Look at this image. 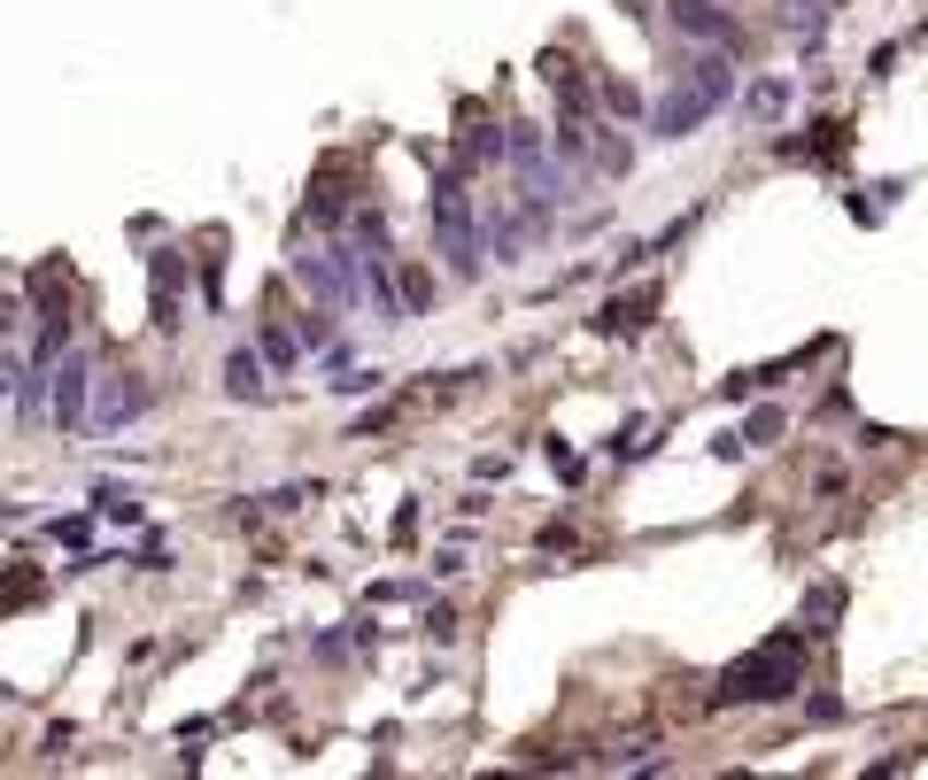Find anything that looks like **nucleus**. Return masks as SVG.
<instances>
[{"label":"nucleus","mask_w":928,"mask_h":780,"mask_svg":"<svg viewBox=\"0 0 928 780\" xmlns=\"http://www.w3.org/2000/svg\"><path fill=\"white\" fill-rule=\"evenodd\" d=\"M86 379H94L86 356H70V364L55 371V394H47V402H55V425H86Z\"/></svg>","instance_id":"obj_5"},{"label":"nucleus","mask_w":928,"mask_h":780,"mask_svg":"<svg viewBox=\"0 0 928 780\" xmlns=\"http://www.w3.org/2000/svg\"><path fill=\"white\" fill-rule=\"evenodd\" d=\"M750 441H782V410H758L750 417Z\"/></svg>","instance_id":"obj_12"},{"label":"nucleus","mask_w":928,"mask_h":780,"mask_svg":"<svg viewBox=\"0 0 928 780\" xmlns=\"http://www.w3.org/2000/svg\"><path fill=\"white\" fill-rule=\"evenodd\" d=\"M140 410H147V387H140L132 371H109V387H101V402H94L86 417H94V432H117V425H132Z\"/></svg>","instance_id":"obj_4"},{"label":"nucleus","mask_w":928,"mask_h":780,"mask_svg":"<svg viewBox=\"0 0 928 780\" xmlns=\"http://www.w3.org/2000/svg\"><path fill=\"white\" fill-rule=\"evenodd\" d=\"M805 687V634H774L758 642L750 657H735L712 687V704H782Z\"/></svg>","instance_id":"obj_1"},{"label":"nucleus","mask_w":928,"mask_h":780,"mask_svg":"<svg viewBox=\"0 0 928 780\" xmlns=\"http://www.w3.org/2000/svg\"><path fill=\"white\" fill-rule=\"evenodd\" d=\"M604 101H612V109H619V117H642V101H635V85H619V77H612V85H604Z\"/></svg>","instance_id":"obj_11"},{"label":"nucleus","mask_w":928,"mask_h":780,"mask_svg":"<svg viewBox=\"0 0 928 780\" xmlns=\"http://www.w3.org/2000/svg\"><path fill=\"white\" fill-rule=\"evenodd\" d=\"M225 394L232 402H264V356H232L225 364Z\"/></svg>","instance_id":"obj_7"},{"label":"nucleus","mask_w":928,"mask_h":780,"mask_svg":"<svg viewBox=\"0 0 928 780\" xmlns=\"http://www.w3.org/2000/svg\"><path fill=\"white\" fill-rule=\"evenodd\" d=\"M673 16H682V32H697V39H720V47H735V24L712 9V0H673Z\"/></svg>","instance_id":"obj_6"},{"label":"nucleus","mask_w":928,"mask_h":780,"mask_svg":"<svg viewBox=\"0 0 928 780\" xmlns=\"http://www.w3.org/2000/svg\"><path fill=\"white\" fill-rule=\"evenodd\" d=\"M256 356H264L272 371H287V364H294V332H279V325H264V340H256Z\"/></svg>","instance_id":"obj_8"},{"label":"nucleus","mask_w":928,"mask_h":780,"mask_svg":"<svg viewBox=\"0 0 928 780\" xmlns=\"http://www.w3.org/2000/svg\"><path fill=\"white\" fill-rule=\"evenodd\" d=\"M782 109H790V85H782V77H767V85L750 94V117H782Z\"/></svg>","instance_id":"obj_10"},{"label":"nucleus","mask_w":928,"mask_h":780,"mask_svg":"<svg viewBox=\"0 0 928 780\" xmlns=\"http://www.w3.org/2000/svg\"><path fill=\"white\" fill-rule=\"evenodd\" d=\"M727 94H735V62H727V54H697V62L682 70V85H673V94L650 109V132H658V139H689Z\"/></svg>","instance_id":"obj_2"},{"label":"nucleus","mask_w":928,"mask_h":780,"mask_svg":"<svg viewBox=\"0 0 928 780\" xmlns=\"http://www.w3.org/2000/svg\"><path fill=\"white\" fill-rule=\"evenodd\" d=\"M457 194H465V186L442 179V209H434V217H442V255H449V271L472 279V271H480V255H472V209H465Z\"/></svg>","instance_id":"obj_3"},{"label":"nucleus","mask_w":928,"mask_h":780,"mask_svg":"<svg viewBox=\"0 0 928 780\" xmlns=\"http://www.w3.org/2000/svg\"><path fill=\"white\" fill-rule=\"evenodd\" d=\"M642 309H650V294H627V302H612V309H604V332H635V325H642Z\"/></svg>","instance_id":"obj_9"}]
</instances>
